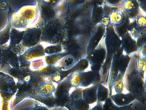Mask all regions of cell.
Here are the masks:
<instances>
[{
  "label": "cell",
  "mask_w": 146,
  "mask_h": 110,
  "mask_svg": "<svg viewBox=\"0 0 146 110\" xmlns=\"http://www.w3.org/2000/svg\"><path fill=\"white\" fill-rule=\"evenodd\" d=\"M124 87L128 93L133 95L136 99L143 102L145 100V87L143 79L137 70L136 57L131 58L129 65L124 74Z\"/></svg>",
  "instance_id": "6da1fadb"
},
{
  "label": "cell",
  "mask_w": 146,
  "mask_h": 110,
  "mask_svg": "<svg viewBox=\"0 0 146 110\" xmlns=\"http://www.w3.org/2000/svg\"><path fill=\"white\" fill-rule=\"evenodd\" d=\"M100 71L91 70L74 73L71 77L70 83L72 87H85L96 85L101 80Z\"/></svg>",
  "instance_id": "7a4b0ae2"
},
{
  "label": "cell",
  "mask_w": 146,
  "mask_h": 110,
  "mask_svg": "<svg viewBox=\"0 0 146 110\" xmlns=\"http://www.w3.org/2000/svg\"><path fill=\"white\" fill-rule=\"evenodd\" d=\"M105 34L95 49L87 55V58L91 70L94 72L100 71L106 58V50L105 43Z\"/></svg>",
  "instance_id": "3957f363"
},
{
  "label": "cell",
  "mask_w": 146,
  "mask_h": 110,
  "mask_svg": "<svg viewBox=\"0 0 146 110\" xmlns=\"http://www.w3.org/2000/svg\"><path fill=\"white\" fill-rule=\"evenodd\" d=\"M17 90L15 82L0 80V99L11 101Z\"/></svg>",
  "instance_id": "277c9868"
},
{
  "label": "cell",
  "mask_w": 146,
  "mask_h": 110,
  "mask_svg": "<svg viewBox=\"0 0 146 110\" xmlns=\"http://www.w3.org/2000/svg\"><path fill=\"white\" fill-rule=\"evenodd\" d=\"M106 28L99 24L88 42L86 50L87 55L93 51L98 45L106 33Z\"/></svg>",
  "instance_id": "5b68a950"
},
{
  "label": "cell",
  "mask_w": 146,
  "mask_h": 110,
  "mask_svg": "<svg viewBox=\"0 0 146 110\" xmlns=\"http://www.w3.org/2000/svg\"><path fill=\"white\" fill-rule=\"evenodd\" d=\"M56 87L51 81L43 82L35 89L34 98L36 97H46L54 94Z\"/></svg>",
  "instance_id": "8992f818"
},
{
  "label": "cell",
  "mask_w": 146,
  "mask_h": 110,
  "mask_svg": "<svg viewBox=\"0 0 146 110\" xmlns=\"http://www.w3.org/2000/svg\"><path fill=\"white\" fill-rule=\"evenodd\" d=\"M121 48L123 52L127 56L137 52V51L136 41L127 32L121 38Z\"/></svg>",
  "instance_id": "52a82bcc"
},
{
  "label": "cell",
  "mask_w": 146,
  "mask_h": 110,
  "mask_svg": "<svg viewBox=\"0 0 146 110\" xmlns=\"http://www.w3.org/2000/svg\"><path fill=\"white\" fill-rule=\"evenodd\" d=\"M73 73H74L71 74L61 82L58 83L54 94L56 99H61L70 95V90L72 88L70 84V80Z\"/></svg>",
  "instance_id": "ba28073f"
},
{
  "label": "cell",
  "mask_w": 146,
  "mask_h": 110,
  "mask_svg": "<svg viewBox=\"0 0 146 110\" xmlns=\"http://www.w3.org/2000/svg\"><path fill=\"white\" fill-rule=\"evenodd\" d=\"M122 7L129 19H135L138 15L140 10L137 1L127 0L123 1Z\"/></svg>",
  "instance_id": "9c48e42d"
},
{
  "label": "cell",
  "mask_w": 146,
  "mask_h": 110,
  "mask_svg": "<svg viewBox=\"0 0 146 110\" xmlns=\"http://www.w3.org/2000/svg\"><path fill=\"white\" fill-rule=\"evenodd\" d=\"M112 101L118 107L128 105L136 99L133 95L129 93H116L111 96Z\"/></svg>",
  "instance_id": "30bf717a"
},
{
  "label": "cell",
  "mask_w": 146,
  "mask_h": 110,
  "mask_svg": "<svg viewBox=\"0 0 146 110\" xmlns=\"http://www.w3.org/2000/svg\"><path fill=\"white\" fill-rule=\"evenodd\" d=\"M98 85H92L82 90V99L88 105L97 102V90Z\"/></svg>",
  "instance_id": "8fae6325"
},
{
  "label": "cell",
  "mask_w": 146,
  "mask_h": 110,
  "mask_svg": "<svg viewBox=\"0 0 146 110\" xmlns=\"http://www.w3.org/2000/svg\"><path fill=\"white\" fill-rule=\"evenodd\" d=\"M78 62L74 56L70 54L63 57L58 63L57 66L62 70H69L72 68Z\"/></svg>",
  "instance_id": "7c38bea8"
},
{
  "label": "cell",
  "mask_w": 146,
  "mask_h": 110,
  "mask_svg": "<svg viewBox=\"0 0 146 110\" xmlns=\"http://www.w3.org/2000/svg\"><path fill=\"white\" fill-rule=\"evenodd\" d=\"M110 25L113 27L119 25L124 20L125 15L119 9H113L109 14Z\"/></svg>",
  "instance_id": "4fadbf2b"
},
{
  "label": "cell",
  "mask_w": 146,
  "mask_h": 110,
  "mask_svg": "<svg viewBox=\"0 0 146 110\" xmlns=\"http://www.w3.org/2000/svg\"><path fill=\"white\" fill-rule=\"evenodd\" d=\"M68 110H89L90 105L83 99L75 101L70 100L65 105Z\"/></svg>",
  "instance_id": "5bb4252c"
},
{
  "label": "cell",
  "mask_w": 146,
  "mask_h": 110,
  "mask_svg": "<svg viewBox=\"0 0 146 110\" xmlns=\"http://www.w3.org/2000/svg\"><path fill=\"white\" fill-rule=\"evenodd\" d=\"M73 73L74 72L72 69L69 70H57L50 76L51 81L55 83H60Z\"/></svg>",
  "instance_id": "9a60e30c"
},
{
  "label": "cell",
  "mask_w": 146,
  "mask_h": 110,
  "mask_svg": "<svg viewBox=\"0 0 146 110\" xmlns=\"http://www.w3.org/2000/svg\"><path fill=\"white\" fill-rule=\"evenodd\" d=\"M70 53L63 52L57 54L48 55L45 57V62L49 66H55L64 57L69 55Z\"/></svg>",
  "instance_id": "2e32d148"
},
{
  "label": "cell",
  "mask_w": 146,
  "mask_h": 110,
  "mask_svg": "<svg viewBox=\"0 0 146 110\" xmlns=\"http://www.w3.org/2000/svg\"><path fill=\"white\" fill-rule=\"evenodd\" d=\"M146 29L140 28L137 26L134 20L130 22L128 28V32L131 37L136 40L138 38L145 34Z\"/></svg>",
  "instance_id": "e0dca14e"
},
{
  "label": "cell",
  "mask_w": 146,
  "mask_h": 110,
  "mask_svg": "<svg viewBox=\"0 0 146 110\" xmlns=\"http://www.w3.org/2000/svg\"><path fill=\"white\" fill-rule=\"evenodd\" d=\"M130 23V21L129 19L125 15L124 20L120 25L113 27L115 32L120 39L128 32V28Z\"/></svg>",
  "instance_id": "ac0fdd59"
},
{
  "label": "cell",
  "mask_w": 146,
  "mask_h": 110,
  "mask_svg": "<svg viewBox=\"0 0 146 110\" xmlns=\"http://www.w3.org/2000/svg\"><path fill=\"white\" fill-rule=\"evenodd\" d=\"M123 76L121 73L119 72L115 79L112 82L113 88L116 93H120L123 92L124 88Z\"/></svg>",
  "instance_id": "d6986e66"
},
{
  "label": "cell",
  "mask_w": 146,
  "mask_h": 110,
  "mask_svg": "<svg viewBox=\"0 0 146 110\" xmlns=\"http://www.w3.org/2000/svg\"><path fill=\"white\" fill-rule=\"evenodd\" d=\"M104 13L103 7L96 6L94 7L91 13V20L96 25L100 24Z\"/></svg>",
  "instance_id": "ffe728a7"
},
{
  "label": "cell",
  "mask_w": 146,
  "mask_h": 110,
  "mask_svg": "<svg viewBox=\"0 0 146 110\" xmlns=\"http://www.w3.org/2000/svg\"><path fill=\"white\" fill-rule=\"evenodd\" d=\"M34 99L40 102L49 109L55 107V98L54 95L46 97H36L34 98Z\"/></svg>",
  "instance_id": "44dd1931"
},
{
  "label": "cell",
  "mask_w": 146,
  "mask_h": 110,
  "mask_svg": "<svg viewBox=\"0 0 146 110\" xmlns=\"http://www.w3.org/2000/svg\"><path fill=\"white\" fill-rule=\"evenodd\" d=\"M44 31L46 38L51 39L56 36L58 28L53 21H49L45 26Z\"/></svg>",
  "instance_id": "7402d4cb"
},
{
  "label": "cell",
  "mask_w": 146,
  "mask_h": 110,
  "mask_svg": "<svg viewBox=\"0 0 146 110\" xmlns=\"http://www.w3.org/2000/svg\"><path fill=\"white\" fill-rule=\"evenodd\" d=\"M108 89L105 86L102 84L98 85L97 90V101L103 102L107 100L108 98Z\"/></svg>",
  "instance_id": "603a6c76"
},
{
  "label": "cell",
  "mask_w": 146,
  "mask_h": 110,
  "mask_svg": "<svg viewBox=\"0 0 146 110\" xmlns=\"http://www.w3.org/2000/svg\"><path fill=\"white\" fill-rule=\"evenodd\" d=\"M137 66V70L141 77L145 79V74L146 72V58L145 57L139 56L136 57Z\"/></svg>",
  "instance_id": "cb8c5ba5"
},
{
  "label": "cell",
  "mask_w": 146,
  "mask_h": 110,
  "mask_svg": "<svg viewBox=\"0 0 146 110\" xmlns=\"http://www.w3.org/2000/svg\"><path fill=\"white\" fill-rule=\"evenodd\" d=\"M89 62L87 58H82L78 61L76 64L72 68L74 73L85 71L89 66Z\"/></svg>",
  "instance_id": "d4e9b609"
},
{
  "label": "cell",
  "mask_w": 146,
  "mask_h": 110,
  "mask_svg": "<svg viewBox=\"0 0 146 110\" xmlns=\"http://www.w3.org/2000/svg\"><path fill=\"white\" fill-rule=\"evenodd\" d=\"M44 7L42 10V15L43 18L45 19L48 20V21L54 18L56 13L53 8L50 7L47 4Z\"/></svg>",
  "instance_id": "484cf974"
},
{
  "label": "cell",
  "mask_w": 146,
  "mask_h": 110,
  "mask_svg": "<svg viewBox=\"0 0 146 110\" xmlns=\"http://www.w3.org/2000/svg\"><path fill=\"white\" fill-rule=\"evenodd\" d=\"M107 7H103L104 9V13L102 18L100 21V24L104 27H108L110 25V19H109V14L111 10L109 9V7L107 6Z\"/></svg>",
  "instance_id": "4316f807"
},
{
  "label": "cell",
  "mask_w": 146,
  "mask_h": 110,
  "mask_svg": "<svg viewBox=\"0 0 146 110\" xmlns=\"http://www.w3.org/2000/svg\"><path fill=\"white\" fill-rule=\"evenodd\" d=\"M83 89L81 87L75 88L71 93H70V100L75 101L82 99Z\"/></svg>",
  "instance_id": "83f0119b"
},
{
  "label": "cell",
  "mask_w": 146,
  "mask_h": 110,
  "mask_svg": "<svg viewBox=\"0 0 146 110\" xmlns=\"http://www.w3.org/2000/svg\"><path fill=\"white\" fill-rule=\"evenodd\" d=\"M45 52L48 55L60 53L63 52V47L61 45L50 46L45 49Z\"/></svg>",
  "instance_id": "f1b7e54d"
},
{
  "label": "cell",
  "mask_w": 146,
  "mask_h": 110,
  "mask_svg": "<svg viewBox=\"0 0 146 110\" xmlns=\"http://www.w3.org/2000/svg\"><path fill=\"white\" fill-rule=\"evenodd\" d=\"M134 20L136 25L138 27L146 29V16L143 15H138L134 19Z\"/></svg>",
  "instance_id": "f546056e"
},
{
  "label": "cell",
  "mask_w": 146,
  "mask_h": 110,
  "mask_svg": "<svg viewBox=\"0 0 146 110\" xmlns=\"http://www.w3.org/2000/svg\"><path fill=\"white\" fill-rule=\"evenodd\" d=\"M123 1H106V4L107 6L110 7H122L123 3Z\"/></svg>",
  "instance_id": "4dcf8cb0"
},
{
  "label": "cell",
  "mask_w": 146,
  "mask_h": 110,
  "mask_svg": "<svg viewBox=\"0 0 146 110\" xmlns=\"http://www.w3.org/2000/svg\"><path fill=\"white\" fill-rule=\"evenodd\" d=\"M146 44H144L142 46L140 50L141 51V52L143 56L145 57L146 56Z\"/></svg>",
  "instance_id": "1f68e13d"
},
{
  "label": "cell",
  "mask_w": 146,
  "mask_h": 110,
  "mask_svg": "<svg viewBox=\"0 0 146 110\" xmlns=\"http://www.w3.org/2000/svg\"><path fill=\"white\" fill-rule=\"evenodd\" d=\"M102 110V105L101 104H99L92 107L90 110Z\"/></svg>",
  "instance_id": "d6a6232c"
}]
</instances>
